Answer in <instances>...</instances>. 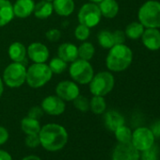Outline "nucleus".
Masks as SVG:
<instances>
[{"label": "nucleus", "mask_w": 160, "mask_h": 160, "mask_svg": "<svg viewBox=\"0 0 160 160\" xmlns=\"http://www.w3.org/2000/svg\"><path fill=\"white\" fill-rule=\"evenodd\" d=\"M115 85V78L110 72L103 71L93 75L89 83L90 92L92 95L106 96L110 93Z\"/></svg>", "instance_id": "6"}, {"label": "nucleus", "mask_w": 160, "mask_h": 160, "mask_svg": "<svg viewBox=\"0 0 160 160\" xmlns=\"http://www.w3.org/2000/svg\"><path fill=\"white\" fill-rule=\"evenodd\" d=\"M90 2H92V3H95V4H99L101 1H103V0H89Z\"/></svg>", "instance_id": "42"}, {"label": "nucleus", "mask_w": 160, "mask_h": 160, "mask_svg": "<svg viewBox=\"0 0 160 160\" xmlns=\"http://www.w3.org/2000/svg\"><path fill=\"white\" fill-rule=\"evenodd\" d=\"M90 109L94 114H103L107 109V102L104 96L93 95V97L90 100Z\"/></svg>", "instance_id": "26"}, {"label": "nucleus", "mask_w": 160, "mask_h": 160, "mask_svg": "<svg viewBox=\"0 0 160 160\" xmlns=\"http://www.w3.org/2000/svg\"><path fill=\"white\" fill-rule=\"evenodd\" d=\"M138 22L145 28H160V2L156 0H148L138 10Z\"/></svg>", "instance_id": "3"}, {"label": "nucleus", "mask_w": 160, "mask_h": 160, "mask_svg": "<svg viewBox=\"0 0 160 160\" xmlns=\"http://www.w3.org/2000/svg\"><path fill=\"white\" fill-rule=\"evenodd\" d=\"M141 41L143 45L150 51L160 49V31L158 28H145Z\"/></svg>", "instance_id": "14"}, {"label": "nucleus", "mask_w": 160, "mask_h": 160, "mask_svg": "<svg viewBox=\"0 0 160 160\" xmlns=\"http://www.w3.org/2000/svg\"><path fill=\"white\" fill-rule=\"evenodd\" d=\"M139 152L131 142L119 143L113 150L112 160H139Z\"/></svg>", "instance_id": "11"}, {"label": "nucleus", "mask_w": 160, "mask_h": 160, "mask_svg": "<svg viewBox=\"0 0 160 160\" xmlns=\"http://www.w3.org/2000/svg\"><path fill=\"white\" fill-rule=\"evenodd\" d=\"M154 136L148 127H138L132 132L131 143L138 151H145L154 145Z\"/></svg>", "instance_id": "9"}, {"label": "nucleus", "mask_w": 160, "mask_h": 160, "mask_svg": "<svg viewBox=\"0 0 160 160\" xmlns=\"http://www.w3.org/2000/svg\"><path fill=\"white\" fill-rule=\"evenodd\" d=\"M14 18L12 4L10 0H0V28L10 24Z\"/></svg>", "instance_id": "21"}, {"label": "nucleus", "mask_w": 160, "mask_h": 160, "mask_svg": "<svg viewBox=\"0 0 160 160\" xmlns=\"http://www.w3.org/2000/svg\"><path fill=\"white\" fill-rule=\"evenodd\" d=\"M22 160H42V159L39 156H37V155L31 154V155H28V156L24 157Z\"/></svg>", "instance_id": "40"}, {"label": "nucleus", "mask_w": 160, "mask_h": 160, "mask_svg": "<svg viewBox=\"0 0 160 160\" xmlns=\"http://www.w3.org/2000/svg\"><path fill=\"white\" fill-rule=\"evenodd\" d=\"M8 54H9L10 58L12 60V62L24 63V61H27V57H28L27 48L20 42H12L9 46Z\"/></svg>", "instance_id": "17"}, {"label": "nucleus", "mask_w": 160, "mask_h": 160, "mask_svg": "<svg viewBox=\"0 0 160 160\" xmlns=\"http://www.w3.org/2000/svg\"><path fill=\"white\" fill-rule=\"evenodd\" d=\"M114 135L116 139L119 143H125V142H131L132 138V131L131 129L126 125H122L119 128H117L114 131Z\"/></svg>", "instance_id": "28"}, {"label": "nucleus", "mask_w": 160, "mask_h": 160, "mask_svg": "<svg viewBox=\"0 0 160 160\" xmlns=\"http://www.w3.org/2000/svg\"><path fill=\"white\" fill-rule=\"evenodd\" d=\"M53 9L54 12L63 17L71 15L75 9V4L73 0H53Z\"/></svg>", "instance_id": "19"}, {"label": "nucleus", "mask_w": 160, "mask_h": 160, "mask_svg": "<svg viewBox=\"0 0 160 160\" xmlns=\"http://www.w3.org/2000/svg\"><path fill=\"white\" fill-rule=\"evenodd\" d=\"M35 2L34 0H16L12 4L14 17L25 19L29 17L34 11Z\"/></svg>", "instance_id": "15"}, {"label": "nucleus", "mask_w": 160, "mask_h": 160, "mask_svg": "<svg viewBox=\"0 0 160 160\" xmlns=\"http://www.w3.org/2000/svg\"><path fill=\"white\" fill-rule=\"evenodd\" d=\"M26 78L27 68L25 64L20 62H12L5 68L2 80L4 85L12 89H16L26 83Z\"/></svg>", "instance_id": "7"}, {"label": "nucleus", "mask_w": 160, "mask_h": 160, "mask_svg": "<svg viewBox=\"0 0 160 160\" xmlns=\"http://www.w3.org/2000/svg\"><path fill=\"white\" fill-rule=\"evenodd\" d=\"M139 160H158V151L153 145L152 147L142 151L139 155Z\"/></svg>", "instance_id": "32"}, {"label": "nucleus", "mask_w": 160, "mask_h": 160, "mask_svg": "<svg viewBox=\"0 0 160 160\" xmlns=\"http://www.w3.org/2000/svg\"><path fill=\"white\" fill-rule=\"evenodd\" d=\"M39 138L43 149L49 152H58L67 144L69 135L64 126L58 123H47L41 128Z\"/></svg>", "instance_id": "1"}, {"label": "nucleus", "mask_w": 160, "mask_h": 160, "mask_svg": "<svg viewBox=\"0 0 160 160\" xmlns=\"http://www.w3.org/2000/svg\"><path fill=\"white\" fill-rule=\"evenodd\" d=\"M73 107L78 109L81 112H87L88 110H90V100L82 95H78L73 101H72Z\"/></svg>", "instance_id": "30"}, {"label": "nucleus", "mask_w": 160, "mask_h": 160, "mask_svg": "<svg viewBox=\"0 0 160 160\" xmlns=\"http://www.w3.org/2000/svg\"><path fill=\"white\" fill-rule=\"evenodd\" d=\"M79 24L84 25L90 28H95L102 19V14L98 4L89 2L79 9L77 13Z\"/></svg>", "instance_id": "8"}, {"label": "nucleus", "mask_w": 160, "mask_h": 160, "mask_svg": "<svg viewBox=\"0 0 160 160\" xmlns=\"http://www.w3.org/2000/svg\"><path fill=\"white\" fill-rule=\"evenodd\" d=\"M99 9L102 14V17L108 19H113L119 13V4L116 0H103L99 4Z\"/></svg>", "instance_id": "20"}, {"label": "nucleus", "mask_w": 160, "mask_h": 160, "mask_svg": "<svg viewBox=\"0 0 160 160\" xmlns=\"http://www.w3.org/2000/svg\"><path fill=\"white\" fill-rule=\"evenodd\" d=\"M91 28L84 26V25H81L79 24L75 29H74V37L78 40V41H81V42H85L89 39L90 35H91Z\"/></svg>", "instance_id": "31"}, {"label": "nucleus", "mask_w": 160, "mask_h": 160, "mask_svg": "<svg viewBox=\"0 0 160 160\" xmlns=\"http://www.w3.org/2000/svg\"><path fill=\"white\" fill-rule=\"evenodd\" d=\"M69 73L72 81L81 85H89L94 75L92 65L88 60L77 58L69 67Z\"/></svg>", "instance_id": "5"}, {"label": "nucleus", "mask_w": 160, "mask_h": 160, "mask_svg": "<svg viewBox=\"0 0 160 160\" xmlns=\"http://www.w3.org/2000/svg\"><path fill=\"white\" fill-rule=\"evenodd\" d=\"M124 117L116 110H109L104 116V122L106 127L114 132L117 128L124 124Z\"/></svg>", "instance_id": "18"}, {"label": "nucleus", "mask_w": 160, "mask_h": 160, "mask_svg": "<svg viewBox=\"0 0 160 160\" xmlns=\"http://www.w3.org/2000/svg\"><path fill=\"white\" fill-rule=\"evenodd\" d=\"M42 126L39 120L32 119L28 116L25 117L21 121V129L26 135H34L39 134Z\"/></svg>", "instance_id": "23"}, {"label": "nucleus", "mask_w": 160, "mask_h": 160, "mask_svg": "<svg viewBox=\"0 0 160 160\" xmlns=\"http://www.w3.org/2000/svg\"><path fill=\"white\" fill-rule=\"evenodd\" d=\"M0 160H12V157L8 152L0 150Z\"/></svg>", "instance_id": "39"}, {"label": "nucleus", "mask_w": 160, "mask_h": 160, "mask_svg": "<svg viewBox=\"0 0 160 160\" xmlns=\"http://www.w3.org/2000/svg\"><path fill=\"white\" fill-rule=\"evenodd\" d=\"M28 57L33 63H45L49 58V50L42 42H32L27 48Z\"/></svg>", "instance_id": "13"}, {"label": "nucleus", "mask_w": 160, "mask_h": 160, "mask_svg": "<svg viewBox=\"0 0 160 160\" xmlns=\"http://www.w3.org/2000/svg\"><path fill=\"white\" fill-rule=\"evenodd\" d=\"M79 94V87L74 81L64 80L60 81L56 87V95L64 102H72Z\"/></svg>", "instance_id": "10"}, {"label": "nucleus", "mask_w": 160, "mask_h": 160, "mask_svg": "<svg viewBox=\"0 0 160 160\" xmlns=\"http://www.w3.org/2000/svg\"><path fill=\"white\" fill-rule=\"evenodd\" d=\"M145 30V28L140 24L139 22H132L125 28L124 33L126 38L131 40H138L141 38L143 32Z\"/></svg>", "instance_id": "24"}, {"label": "nucleus", "mask_w": 160, "mask_h": 160, "mask_svg": "<svg viewBox=\"0 0 160 160\" xmlns=\"http://www.w3.org/2000/svg\"><path fill=\"white\" fill-rule=\"evenodd\" d=\"M41 107L43 112L50 116H59L66 108L65 102L58 95H49L45 97L42 101Z\"/></svg>", "instance_id": "12"}, {"label": "nucleus", "mask_w": 160, "mask_h": 160, "mask_svg": "<svg viewBox=\"0 0 160 160\" xmlns=\"http://www.w3.org/2000/svg\"><path fill=\"white\" fill-rule=\"evenodd\" d=\"M58 57L67 63H72L78 58L77 46L71 42H63L58 48Z\"/></svg>", "instance_id": "16"}, {"label": "nucleus", "mask_w": 160, "mask_h": 160, "mask_svg": "<svg viewBox=\"0 0 160 160\" xmlns=\"http://www.w3.org/2000/svg\"><path fill=\"white\" fill-rule=\"evenodd\" d=\"M97 39H98V43L104 49H110L115 44L113 39V33L108 30H102L98 34Z\"/></svg>", "instance_id": "27"}, {"label": "nucleus", "mask_w": 160, "mask_h": 160, "mask_svg": "<svg viewBox=\"0 0 160 160\" xmlns=\"http://www.w3.org/2000/svg\"><path fill=\"white\" fill-rule=\"evenodd\" d=\"M113 33V39H114V42L115 44H122V43H124L125 42V33L124 31L122 30H116Z\"/></svg>", "instance_id": "36"}, {"label": "nucleus", "mask_w": 160, "mask_h": 160, "mask_svg": "<svg viewBox=\"0 0 160 160\" xmlns=\"http://www.w3.org/2000/svg\"><path fill=\"white\" fill-rule=\"evenodd\" d=\"M108 50L106 65L110 72H120L125 71L131 65L133 61V52L127 45L124 43L114 44Z\"/></svg>", "instance_id": "2"}, {"label": "nucleus", "mask_w": 160, "mask_h": 160, "mask_svg": "<svg viewBox=\"0 0 160 160\" xmlns=\"http://www.w3.org/2000/svg\"><path fill=\"white\" fill-rule=\"evenodd\" d=\"M48 66H49V68H50V70L52 71L53 73L59 74V73L64 72L67 70L68 63L65 62L60 58L57 57V58H54L51 59V61L49 62Z\"/></svg>", "instance_id": "29"}, {"label": "nucleus", "mask_w": 160, "mask_h": 160, "mask_svg": "<svg viewBox=\"0 0 160 160\" xmlns=\"http://www.w3.org/2000/svg\"><path fill=\"white\" fill-rule=\"evenodd\" d=\"M46 1H51V2H52V1H53V0H46Z\"/></svg>", "instance_id": "43"}, {"label": "nucleus", "mask_w": 160, "mask_h": 160, "mask_svg": "<svg viewBox=\"0 0 160 160\" xmlns=\"http://www.w3.org/2000/svg\"><path fill=\"white\" fill-rule=\"evenodd\" d=\"M26 145L29 148H37L39 145H41L39 134L34 135H27L26 138Z\"/></svg>", "instance_id": "34"}, {"label": "nucleus", "mask_w": 160, "mask_h": 160, "mask_svg": "<svg viewBox=\"0 0 160 160\" xmlns=\"http://www.w3.org/2000/svg\"><path fill=\"white\" fill-rule=\"evenodd\" d=\"M53 72L46 63H33L27 69V84L33 89L45 86L52 79Z\"/></svg>", "instance_id": "4"}, {"label": "nucleus", "mask_w": 160, "mask_h": 160, "mask_svg": "<svg viewBox=\"0 0 160 160\" xmlns=\"http://www.w3.org/2000/svg\"><path fill=\"white\" fill-rule=\"evenodd\" d=\"M3 92H4V82H3L2 78L0 77V97L2 96Z\"/></svg>", "instance_id": "41"}, {"label": "nucleus", "mask_w": 160, "mask_h": 160, "mask_svg": "<svg viewBox=\"0 0 160 160\" xmlns=\"http://www.w3.org/2000/svg\"><path fill=\"white\" fill-rule=\"evenodd\" d=\"M78 50V58H81L84 60L90 61L95 54V48L92 42H89L87 41L83 42L77 47Z\"/></svg>", "instance_id": "25"}, {"label": "nucleus", "mask_w": 160, "mask_h": 160, "mask_svg": "<svg viewBox=\"0 0 160 160\" xmlns=\"http://www.w3.org/2000/svg\"><path fill=\"white\" fill-rule=\"evenodd\" d=\"M54 12L53 4L51 1H46V0H41L40 2L35 3L33 14L36 18L44 20L49 18Z\"/></svg>", "instance_id": "22"}, {"label": "nucleus", "mask_w": 160, "mask_h": 160, "mask_svg": "<svg viewBox=\"0 0 160 160\" xmlns=\"http://www.w3.org/2000/svg\"><path fill=\"white\" fill-rule=\"evenodd\" d=\"M9 138H10L9 131L4 126L0 125V146L5 144L8 141Z\"/></svg>", "instance_id": "37"}, {"label": "nucleus", "mask_w": 160, "mask_h": 160, "mask_svg": "<svg viewBox=\"0 0 160 160\" xmlns=\"http://www.w3.org/2000/svg\"><path fill=\"white\" fill-rule=\"evenodd\" d=\"M44 112L42 108V107H38V106H35L33 108H31L29 110H28V116L32 118V119H36V120H40L42 116H43Z\"/></svg>", "instance_id": "35"}, {"label": "nucleus", "mask_w": 160, "mask_h": 160, "mask_svg": "<svg viewBox=\"0 0 160 160\" xmlns=\"http://www.w3.org/2000/svg\"><path fill=\"white\" fill-rule=\"evenodd\" d=\"M45 36L49 42H58L59 39L61 38V31L58 28H51L46 31Z\"/></svg>", "instance_id": "33"}, {"label": "nucleus", "mask_w": 160, "mask_h": 160, "mask_svg": "<svg viewBox=\"0 0 160 160\" xmlns=\"http://www.w3.org/2000/svg\"><path fill=\"white\" fill-rule=\"evenodd\" d=\"M151 131L153 134L154 138H160V121L154 122L151 126Z\"/></svg>", "instance_id": "38"}]
</instances>
